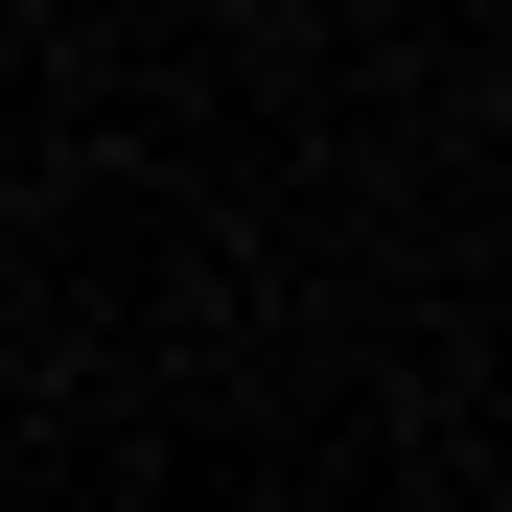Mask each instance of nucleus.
Listing matches in <instances>:
<instances>
[{
	"instance_id": "1",
	"label": "nucleus",
	"mask_w": 512,
	"mask_h": 512,
	"mask_svg": "<svg viewBox=\"0 0 512 512\" xmlns=\"http://www.w3.org/2000/svg\"><path fill=\"white\" fill-rule=\"evenodd\" d=\"M233 24H280V0H233Z\"/></svg>"
}]
</instances>
